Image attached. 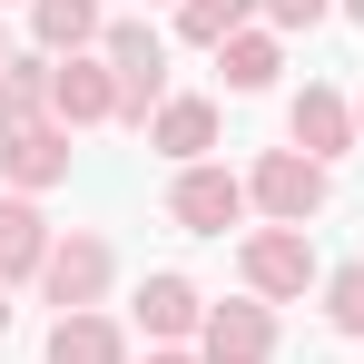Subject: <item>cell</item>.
Wrapping results in <instances>:
<instances>
[{
	"label": "cell",
	"instance_id": "1",
	"mask_svg": "<svg viewBox=\"0 0 364 364\" xmlns=\"http://www.w3.org/2000/svg\"><path fill=\"white\" fill-rule=\"evenodd\" d=\"M109 79H119V119H148V109H158V89H168V50H158L148 20H119V30H109Z\"/></svg>",
	"mask_w": 364,
	"mask_h": 364
},
{
	"label": "cell",
	"instance_id": "2",
	"mask_svg": "<svg viewBox=\"0 0 364 364\" xmlns=\"http://www.w3.org/2000/svg\"><path fill=\"white\" fill-rule=\"evenodd\" d=\"M246 197H256V207H266L276 227H305V217L325 207V168H315L305 148H276V158L256 168V187H246Z\"/></svg>",
	"mask_w": 364,
	"mask_h": 364
},
{
	"label": "cell",
	"instance_id": "3",
	"mask_svg": "<svg viewBox=\"0 0 364 364\" xmlns=\"http://www.w3.org/2000/svg\"><path fill=\"white\" fill-rule=\"evenodd\" d=\"M40 286L60 315H89V296L109 286V237H60L50 246V266H40Z\"/></svg>",
	"mask_w": 364,
	"mask_h": 364
},
{
	"label": "cell",
	"instance_id": "4",
	"mask_svg": "<svg viewBox=\"0 0 364 364\" xmlns=\"http://www.w3.org/2000/svg\"><path fill=\"white\" fill-rule=\"evenodd\" d=\"M246 286H256V296H305V286H315V246H305L296 227L246 237Z\"/></svg>",
	"mask_w": 364,
	"mask_h": 364
},
{
	"label": "cell",
	"instance_id": "5",
	"mask_svg": "<svg viewBox=\"0 0 364 364\" xmlns=\"http://www.w3.org/2000/svg\"><path fill=\"white\" fill-rule=\"evenodd\" d=\"M168 207H178V227H187V237H227V227L246 217V187L227 178V168H187Z\"/></svg>",
	"mask_w": 364,
	"mask_h": 364
},
{
	"label": "cell",
	"instance_id": "6",
	"mask_svg": "<svg viewBox=\"0 0 364 364\" xmlns=\"http://www.w3.org/2000/svg\"><path fill=\"white\" fill-rule=\"evenodd\" d=\"M197 345H207V364H266L276 355V325H266V305H207Z\"/></svg>",
	"mask_w": 364,
	"mask_h": 364
},
{
	"label": "cell",
	"instance_id": "7",
	"mask_svg": "<svg viewBox=\"0 0 364 364\" xmlns=\"http://www.w3.org/2000/svg\"><path fill=\"white\" fill-rule=\"evenodd\" d=\"M50 119H60V128L119 119V79H109L99 60H60V69H50Z\"/></svg>",
	"mask_w": 364,
	"mask_h": 364
},
{
	"label": "cell",
	"instance_id": "8",
	"mask_svg": "<svg viewBox=\"0 0 364 364\" xmlns=\"http://www.w3.org/2000/svg\"><path fill=\"white\" fill-rule=\"evenodd\" d=\"M0 168H10V187H60L69 178V128H20V138H0Z\"/></svg>",
	"mask_w": 364,
	"mask_h": 364
},
{
	"label": "cell",
	"instance_id": "9",
	"mask_svg": "<svg viewBox=\"0 0 364 364\" xmlns=\"http://www.w3.org/2000/svg\"><path fill=\"white\" fill-rule=\"evenodd\" d=\"M286 128H296V148H305V158H315V168L355 148V109H345L335 89H305V99H296V119H286Z\"/></svg>",
	"mask_w": 364,
	"mask_h": 364
},
{
	"label": "cell",
	"instance_id": "10",
	"mask_svg": "<svg viewBox=\"0 0 364 364\" xmlns=\"http://www.w3.org/2000/svg\"><path fill=\"white\" fill-rule=\"evenodd\" d=\"M40 266H50V227H40V207L0 197V286H10V276H40Z\"/></svg>",
	"mask_w": 364,
	"mask_h": 364
},
{
	"label": "cell",
	"instance_id": "11",
	"mask_svg": "<svg viewBox=\"0 0 364 364\" xmlns=\"http://www.w3.org/2000/svg\"><path fill=\"white\" fill-rule=\"evenodd\" d=\"M138 325H148V335H197L207 305H197L187 276H148V286H138Z\"/></svg>",
	"mask_w": 364,
	"mask_h": 364
},
{
	"label": "cell",
	"instance_id": "12",
	"mask_svg": "<svg viewBox=\"0 0 364 364\" xmlns=\"http://www.w3.org/2000/svg\"><path fill=\"white\" fill-rule=\"evenodd\" d=\"M148 148H158V158H197V148H217V109H207V99H168L158 128H148Z\"/></svg>",
	"mask_w": 364,
	"mask_h": 364
},
{
	"label": "cell",
	"instance_id": "13",
	"mask_svg": "<svg viewBox=\"0 0 364 364\" xmlns=\"http://www.w3.org/2000/svg\"><path fill=\"white\" fill-rule=\"evenodd\" d=\"M40 109H50V69H40V60H10V69H0V138L40 128Z\"/></svg>",
	"mask_w": 364,
	"mask_h": 364
},
{
	"label": "cell",
	"instance_id": "14",
	"mask_svg": "<svg viewBox=\"0 0 364 364\" xmlns=\"http://www.w3.org/2000/svg\"><path fill=\"white\" fill-rule=\"evenodd\" d=\"M50 364H119V325L109 315H60L50 325Z\"/></svg>",
	"mask_w": 364,
	"mask_h": 364
},
{
	"label": "cell",
	"instance_id": "15",
	"mask_svg": "<svg viewBox=\"0 0 364 364\" xmlns=\"http://www.w3.org/2000/svg\"><path fill=\"white\" fill-rule=\"evenodd\" d=\"M30 20H40V50H69V60L79 40H99V0H30Z\"/></svg>",
	"mask_w": 364,
	"mask_h": 364
},
{
	"label": "cell",
	"instance_id": "16",
	"mask_svg": "<svg viewBox=\"0 0 364 364\" xmlns=\"http://www.w3.org/2000/svg\"><path fill=\"white\" fill-rule=\"evenodd\" d=\"M246 10H256V0H187V10H178V40H197V50H227V40L246 30Z\"/></svg>",
	"mask_w": 364,
	"mask_h": 364
},
{
	"label": "cell",
	"instance_id": "17",
	"mask_svg": "<svg viewBox=\"0 0 364 364\" xmlns=\"http://www.w3.org/2000/svg\"><path fill=\"white\" fill-rule=\"evenodd\" d=\"M266 79H276V40L266 30H237L227 40V89H266Z\"/></svg>",
	"mask_w": 364,
	"mask_h": 364
},
{
	"label": "cell",
	"instance_id": "18",
	"mask_svg": "<svg viewBox=\"0 0 364 364\" xmlns=\"http://www.w3.org/2000/svg\"><path fill=\"white\" fill-rule=\"evenodd\" d=\"M325 315H335V335H364V256L325 276Z\"/></svg>",
	"mask_w": 364,
	"mask_h": 364
},
{
	"label": "cell",
	"instance_id": "19",
	"mask_svg": "<svg viewBox=\"0 0 364 364\" xmlns=\"http://www.w3.org/2000/svg\"><path fill=\"white\" fill-rule=\"evenodd\" d=\"M266 10H276L286 30H315V20H325V0H266Z\"/></svg>",
	"mask_w": 364,
	"mask_h": 364
},
{
	"label": "cell",
	"instance_id": "20",
	"mask_svg": "<svg viewBox=\"0 0 364 364\" xmlns=\"http://www.w3.org/2000/svg\"><path fill=\"white\" fill-rule=\"evenodd\" d=\"M148 364H187V355H148Z\"/></svg>",
	"mask_w": 364,
	"mask_h": 364
},
{
	"label": "cell",
	"instance_id": "21",
	"mask_svg": "<svg viewBox=\"0 0 364 364\" xmlns=\"http://www.w3.org/2000/svg\"><path fill=\"white\" fill-rule=\"evenodd\" d=\"M345 10H355V20H364V0H345Z\"/></svg>",
	"mask_w": 364,
	"mask_h": 364
},
{
	"label": "cell",
	"instance_id": "22",
	"mask_svg": "<svg viewBox=\"0 0 364 364\" xmlns=\"http://www.w3.org/2000/svg\"><path fill=\"white\" fill-rule=\"evenodd\" d=\"M0 325H10V305H0Z\"/></svg>",
	"mask_w": 364,
	"mask_h": 364
},
{
	"label": "cell",
	"instance_id": "23",
	"mask_svg": "<svg viewBox=\"0 0 364 364\" xmlns=\"http://www.w3.org/2000/svg\"><path fill=\"white\" fill-rule=\"evenodd\" d=\"M355 119H364V109H355Z\"/></svg>",
	"mask_w": 364,
	"mask_h": 364
},
{
	"label": "cell",
	"instance_id": "24",
	"mask_svg": "<svg viewBox=\"0 0 364 364\" xmlns=\"http://www.w3.org/2000/svg\"><path fill=\"white\" fill-rule=\"evenodd\" d=\"M0 69H10V60H0Z\"/></svg>",
	"mask_w": 364,
	"mask_h": 364
}]
</instances>
